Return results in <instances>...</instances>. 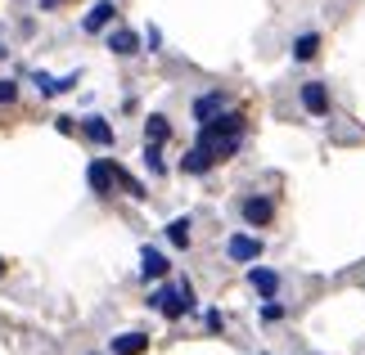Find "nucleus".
Returning <instances> with one entry per match:
<instances>
[{"label":"nucleus","mask_w":365,"mask_h":355,"mask_svg":"<svg viewBox=\"0 0 365 355\" xmlns=\"http://www.w3.org/2000/svg\"><path fill=\"white\" fill-rule=\"evenodd\" d=\"M244 135V117L240 112H217V117L199 122V144H217V139H240Z\"/></svg>","instance_id":"f03ea898"},{"label":"nucleus","mask_w":365,"mask_h":355,"mask_svg":"<svg viewBox=\"0 0 365 355\" xmlns=\"http://www.w3.org/2000/svg\"><path fill=\"white\" fill-rule=\"evenodd\" d=\"M0 275H5V261H0Z\"/></svg>","instance_id":"b1692460"},{"label":"nucleus","mask_w":365,"mask_h":355,"mask_svg":"<svg viewBox=\"0 0 365 355\" xmlns=\"http://www.w3.org/2000/svg\"><path fill=\"white\" fill-rule=\"evenodd\" d=\"M302 108L312 112V117H325V112H329V90L320 86V81H307V86H302Z\"/></svg>","instance_id":"39448f33"},{"label":"nucleus","mask_w":365,"mask_h":355,"mask_svg":"<svg viewBox=\"0 0 365 355\" xmlns=\"http://www.w3.org/2000/svg\"><path fill=\"white\" fill-rule=\"evenodd\" d=\"M248 283H252L262 297H275V292H279V275H275V270H266V265H252V270H248Z\"/></svg>","instance_id":"6e6552de"},{"label":"nucleus","mask_w":365,"mask_h":355,"mask_svg":"<svg viewBox=\"0 0 365 355\" xmlns=\"http://www.w3.org/2000/svg\"><path fill=\"white\" fill-rule=\"evenodd\" d=\"M113 171H118V184H122V189L131 194V198H149V194H145V184H140L131 171H122V166H113Z\"/></svg>","instance_id":"6ab92c4d"},{"label":"nucleus","mask_w":365,"mask_h":355,"mask_svg":"<svg viewBox=\"0 0 365 355\" xmlns=\"http://www.w3.org/2000/svg\"><path fill=\"white\" fill-rule=\"evenodd\" d=\"M145 346H149L145 333H122V337H113V355H140Z\"/></svg>","instance_id":"ddd939ff"},{"label":"nucleus","mask_w":365,"mask_h":355,"mask_svg":"<svg viewBox=\"0 0 365 355\" xmlns=\"http://www.w3.org/2000/svg\"><path fill=\"white\" fill-rule=\"evenodd\" d=\"M36 86H41V95H63V90H59V81H54L50 73H36Z\"/></svg>","instance_id":"aec40b11"},{"label":"nucleus","mask_w":365,"mask_h":355,"mask_svg":"<svg viewBox=\"0 0 365 355\" xmlns=\"http://www.w3.org/2000/svg\"><path fill=\"white\" fill-rule=\"evenodd\" d=\"M167 135H172V126H167V117H163V112H153V117L145 122V144H163Z\"/></svg>","instance_id":"4468645a"},{"label":"nucleus","mask_w":365,"mask_h":355,"mask_svg":"<svg viewBox=\"0 0 365 355\" xmlns=\"http://www.w3.org/2000/svg\"><path fill=\"white\" fill-rule=\"evenodd\" d=\"M86 180H91V189H95V194H113V184H118V171H113V162L95 158V162L86 166Z\"/></svg>","instance_id":"7ed1b4c3"},{"label":"nucleus","mask_w":365,"mask_h":355,"mask_svg":"<svg viewBox=\"0 0 365 355\" xmlns=\"http://www.w3.org/2000/svg\"><path fill=\"white\" fill-rule=\"evenodd\" d=\"M140 275H145V279H163L167 275V257H163L158 248H145V252H140Z\"/></svg>","instance_id":"9d476101"},{"label":"nucleus","mask_w":365,"mask_h":355,"mask_svg":"<svg viewBox=\"0 0 365 355\" xmlns=\"http://www.w3.org/2000/svg\"><path fill=\"white\" fill-rule=\"evenodd\" d=\"M226 257H230V261H257V257H262V238H252V234H235L230 243H226Z\"/></svg>","instance_id":"20e7f679"},{"label":"nucleus","mask_w":365,"mask_h":355,"mask_svg":"<svg viewBox=\"0 0 365 355\" xmlns=\"http://www.w3.org/2000/svg\"><path fill=\"white\" fill-rule=\"evenodd\" d=\"M113 14H118V9H113V0H100V5H95L86 18H81V27H86V32H104V27L113 23Z\"/></svg>","instance_id":"1a4fd4ad"},{"label":"nucleus","mask_w":365,"mask_h":355,"mask_svg":"<svg viewBox=\"0 0 365 355\" xmlns=\"http://www.w3.org/2000/svg\"><path fill=\"white\" fill-rule=\"evenodd\" d=\"M54 131H59V135H73L77 126H73V117H54Z\"/></svg>","instance_id":"5701e85b"},{"label":"nucleus","mask_w":365,"mask_h":355,"mask_svg":"<svg viewBox=\"0 0 365 355\" xmlns=\"http://www.w3.org/2000/svg\"><path fill=\"white\" fill-rule=\"evenodd\" d=\"M149 306L163 310L167 319H180V315H190V310H194V288H190V283H180V288H158V292L149 297Z\"/></svg>","instance_id":"f257e3e1"},{"label":"nucleus","mask_w":365,"mask_h":355,"mask_svg":"<svg viewBox=\"0 0 365 355\" xmlns=\"http://www.w3.org/2000/svg\"><path fill=\"white\" fill-rule=\"evenodd\" d=\"M108 50H113V54H135L140 36L131 32V27H118V32H108Z\"/></svg>","instance_id":"f8f14e48"},{"label":"nucleus","mask_w":365,"mask_h":355,"mask_svg":"<svg viewBox=\"0 0 365 355\" xmlns=\"http://www.w3.org/2000/svg\"><path fill=\"white\" fill-rule=\"evenodd\" d=\"M81 131H86V139H95L100 149L113 144V126H108L104 117H86V122H81Z\"/></svg>","instance_id":"9b49d317"},{"label":"nucleus","mask_w":365,"mask_h":355,"mask_svg":"<svg viewBox=\"0 0 365 355\" xmlns=\"http://www.w3.org/2000/svg\"><path fill=\"white\" fill-rule=\"evenodd\" d=\"M14 99H19V86H14V81H0V104H14Z\"/></svg>","instance_id":"4be33fe9"},{"label":"nucleus","mask_w":365,"mask_h":355,"mask_svg":"<svg viewBox=\"0 0 365 355\" xmlns=\"http://www.w3.org/2000/svg\"><path fill=\"white\" fill-rule=\"evenodd\" d=\"M316 50H320V36H316V32H307V36H298V41H293V59H298V63L316 59Z\"/></svg>","instance_id":"2eb2a0df"},{"label":"nucleus","mask_w":365,"mask_h":355,"mask_svg":"<svg viewBox=\"0 0 365 355\" xmlns=\"http://www.w3.org/2000/svg\"><path fill=\"white\" fill-rule=\"evenodd\" d=\"M271 216H275V203L271 198H244V221L248 225H271Z\"/></svg>","instance_id":"0eeeda50"},{"label":"nucleus","mask_w":365,"mask_h":355,"mask_svg":"<svg viewBox=\"0 0 365 355\" xmlns=\"http://www.w3.org/2000/svg\"><path fill=\"white\" fill-rule=\"evenodd\" d=\"M167 238H172L176 248H190V221H185V216H176L172 225H167Z\"/></svg>","instance_id":"f3484780"},{"label":"nucleus","mask_w":365,"mask_h":355,"mask_svg":"<svg viewBox=\"0 0 365 355\" xmlns=\"http://www.w3.org/2000/svg\"><path fill=\"white\" fill-rule=\"evenodd\" d=\"M221 112V95H203V99H194V117L207 122V117H217Z\"/></svg>","instance_id":"dca6fc26"},{"label":"nucleus","mask_w":365,"mask_h":355,"mask_svg":"<svg viewBox=\"0 0 365 355\" xmlns=\"http://www.w3.org/2000/svg\"><path fill=\"white\" fill-rule=\"evenodd\" d=\"M212 162H217V153H212V149H207V144H194V149L185 153V162H180V171H185V176H203Z\"/></svg>","instance_id":"423d86ee"},{"label":"nucleus","mask_w":365,"mask_h":355,"mask_svg":"<svg viewBox=\"0 0 365 355\" xmlns=\"http://www.w3.org/2000/svg\"><path fill=\"white\" fill-rule=\"evenodd\" d=\"M279 315H284V306H279L275 297H266V306H262V319H279Z\"/></svg>","instance_id":"412c9836"},{"label":"nucleus","mask_w":365,"mask_h":355,"mask_svg":"<svg viewBox=\"0 0 365 355\" xmlns=\"http://www.w3.org/2000/svg\"><path fill=\"white\" fill-rule=\"evenodd\" d=\"M145 166L153 176H163L167 171V162H163V144H145Z\"/></svg>","instance_id":"a211bd4d"}]
</instances>
